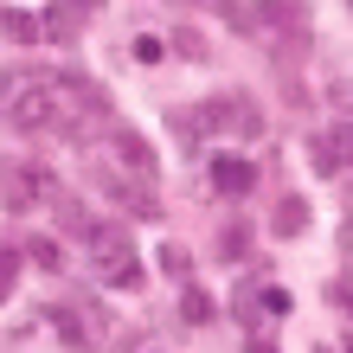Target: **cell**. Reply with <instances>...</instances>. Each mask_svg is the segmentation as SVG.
Returning a JSON list of instances; mask_svg holds the SVG:
<instances>
[{
    "mask_svg": "<svg viewBox=\"0 0 353 353\" xmlns=\"http://www.w3.org/2000/svg\"><path fill=\"white\" fill-rule=\"evenodd\" d=\"M219 251H225V257L238 263L244 251H251V225H244V219H232V225H225V232H219Z\"/></svg>",
    "mask_w": 353,
    "mask_h": 353,
    "instance_id": "obj_11",
    "label": "cell"
},
{
    "mask_svg": "<svg viewBox=\"0 0 353 353\" xmlns=\"http://www.w3.org/2000/svg\"><path fill=\"white\" fill-rule=\"evenodd\" d=\"M0 26H7V39H26V46H32V39H39V26H32V19H26V13H0Z\"/></svg>",
    "mask_w": 353,
    "mask_h": 353,
    "instance_id": "obj_17",
    "label": "cell"
},
{
    "mask_svg": "<svg viewBox=\"0 0 353 353\" xmlns=\"http://www.w3.org/2000/svg\"><path fill=\"white\" fill-rule=\"evenodd\" d=\"M315 353H334V347H315Z\"/></svg>",
    "mask_w": 353,
    "mask_h": 353,
    "instance_id": "obj_21",
    "label": "cell"
},
{
    "mask_svg": "<svg viewBox=\"0 0 353 353\" xmlns=\"http://www.w3.org/2000/svg\"><path fill=\"white\" fill-rule=\"evenodd\" d=\"M52 199V174L39 168V161H13V168H0V205L7 212H26V205Z\"/></svg>",
    "mask_w": 353,
    "mask_h": 353,
    "instance_id": "obj_3",
    "label": "cell"
},
{
    "mask_svg": "<svg viewBox=\"0 0 353 353\" xmlns=\"http://www.w3.org/2000/svg\"><path fill=\"white\" fill-rule=\"evenodd\" d=\"M251 353H276V347H270V341H251Z\"/></svg>",
    "mask_w": 353,
    "mask_h": 353,
    "instance_id": "obj_20",
    "label": "cell"
},
{
    "mask_svg": "<svg viewBox=\"0 0 353 353\" xmlns=\"http://www.w3.org/2000/svg\"><path fill=\"white\" fill-rule=\"evenodd\" d=\"M180 315H186V327H205V321H212V296L186 283V296H180Z\"/></svg>",
    "mask_w": 353,
    "mask_h": 353,
    "instance_id": "obj_10",
    "label": "cell"
},
{
    "mask_svg": "<svg viewBox=\"0 0 353 353\" xmlns=\"http://www.w3.org/2000/svg\"><path fill=\"white\" fill-rule=\"evenodd\" d=\"M26 257H32L39 270H58V263H65V257H58V244H52V238H32V244H26Z\"/></svg>",
    "mask_w": 353,
    "mask_h": 353,
    "instance_id": "obj_16",
    "label": "cell"
},
{
    "mask_svg": "<svg viewBox=\"0 0 353 353\" xmlns=\"http://www.w3.org/2000/svg\"><path fill=\"white\" fill-rule=\"evenodd\" d=\"M212 186H219L225 199H244V193L257 186V168H251L244 154H219V161H212Z\"/></svg>",
    "mask_w": 353,
    "mask_h": 353,
    "instance_id": "obj_4",
    "label": "cell"
},
{
    "mask_svg": "<svg viewBox=\"0 0 353 353\" xmlns=\"http://www.w3.org/2000/svg\"><path fill=\"white\" fill-rule=\"evenodd\" d=\"M199 129L205 135H244V141H251V135H263V110L244 90H225V97L199 103Z\"/></svg>",
    "mask_w": 353,
    "mask_h": 353,
    "instance_id": "obj_2",
    "label": "cell"
},
{
    "mask_svg": "<svg viewBox=\"0 0 353 353\" xmlns=\"http://www.w3.org/2000/svg\"><path fill=\"white\" fill-rule=\"evenodd\" d=\"M39 71H46V65H7V71H0V110H13V97L26 90Z\"/></svg>",
    "mask_w": 353,
    "mask_h": 353,
    "instance_id": "obj_8",
    "label": "cell"
},
{
    "mask_svg": "<svg viewBox=\"0 0 353 353\" xmlns=\"http://www.w3.org/2000/svg\"><path fill=\"white\" fill-rule=\"evenodd\" d=\"M347 7H353V0H347Z\"/></svg>",
    "mask_w": 353,
    "mask_h": 353,
    "instance_id": "obj_22",
    "label": "cell"
},
{
    "mask_svg": "<svg viewBox=\"0 0 353 353\" xmlns=\"http://www.w3.org/2000/svg\"><path fill=\"white\" fill-rule=\"evenodd\" d=\"M161 270H168L174 283H186V276H193V257H186L180 244H168V251H161Z\"/></svg>",
    "mask_w": 353,
    "mask_h": 353,
    "instance_id": "obj_15",
    "label": "cell"
},
{
    "mask_svg": "<svg viewBox=\"0 0 353 353\" xmlns=\"http://www.w3.org/2000/svg\"><path fill=\"white\" fill-rule=\"evenodd\" d=\"M129 52H135V65H161V58H168V46H161L154 32H135V46H129Z\"/></svg>",
    "mask_w": 353,
    "mask_h": 353,
    "instance_id": "obj_13",
    "label": "cell"
},
{
    "mask_svg": "<svg viewBox=\"0 0 353 353\" xmlns=\"http://www.w3.org/2000/svg\"><path fill=\"white\" fill-rule=\"evenodd\" d=\"M270 232H276V238H302L308 232V199L302 193H283L276 212H270Z\"/></svg>",
    "mask_w": 353,
    "mask_h": 353,
    "instance_id": "obj_5",
    "label": "cell"
},
{
    "mask_svg": "<svg viewBox=\"0 0 353 353\" xmlns=\"http://www.w3.org/2000/svg\"><path fill=\"white\" fill-rule=\"evenodd\" d=\"M71 32H77V13H71V7H58V13L46 19V39H71Z\"/></svg>",
    "mask_w": 353,
    "mask_h": 353,
    "instance_id": "obj_18",
    "label": "cell"
},
{
    "mask_svg": "<svg viewBox=\"0 0 353 353\" xmlns=\"http://www.w3.org/2000/svg\"><path fill=\"white\" fill-rule=\"evenodd\" d=\"M58 225H65V232H77V238H90V212H84V205H77V199H65V212H58Z\"/></svg>",
    "mask_w": 353,
    "mask_h": 353,
    "instance_id": "obj_14",
    "label": "cell"
},
{
    "mask_svg": "<svg viewBox=\"0 0 353 353\" xmlns=\"http://www.w3.org/2000/svg\"><path fill=\"white\" fill-rule=\"evenodd\" d=\"M90 263L110 289H141V263H135V244H129V225H90Z\"/></svg>",
    "mask_w": 353,
    "mask_h": 353,
    "instance_id": "obj_1",
    "label": "cell"
},
{
    "mask_svg": "<svg viewBox=\"0 0 353 353\" xmlns=\"http://www.w3.org/2000/svg\"><path fill=\"white\" fill-rule=\"evenodd\" d=\"M174 52L186 58V65H205V58H212V52H205V39H199L193 26H180V32H174Z\"/></svg>",
    "mask_w": 353,
    "mask_h": 353,
    "instance_id": "obj_12",
    "label": "cell"
},
{
    "mask_svg": "<svg viewBox=\"0 0 353 353\" xmlns=\"http://www.w3.org/2000/svg\"><path fill=\"white\" fill-rule=\"evenodd\" d=\"M251 19H263V26H289V32H308V7H302V0H257Z\"/></svg>",
    "mask_w": 353,
    "mask_h": 353,
    "instance_id": "obj_6",
    "label": "cell"
},
{
    "mask_svg": "<svg viewBox=\"0 0 353 353\" xmlns=\"http://www.w3.org/2000/svg\"><path fill=\"white\" fill-rule=\"evenodd\" d=\"M13 276H19V251H0V302H7V289H13Z\"/></svg>",
    "mask_w": 353,
    "mask_h": 353,
    "instance_id": "obj_19",
    "label": "cell"
},
{
    "mask_svg": "<svg viewBox=\"0 0 353 353\" xmlns=\"http://www.w3.org/2000/svg\"><path fill=\"white\" fill-rule=\"evenodd\" d=\"M116 161H122V168H135L141 180L154 174V148H148V141H141L135 129H116Z\"/></svg>",
    "mask_w": 353,
    "mask_h": 353,
    "instance_id": "obj_7",
    "label": "cell"
},
{
    "mask_svg": "<svg viewBox=\"0 0 353 353\" xmlns=\"http://www.w3.org/2000/svg\"><path fill=\"white\" fill-rule=\"evenodd\" d=\"M321 148L334 154V168H353V122H334V129L321 135Z\"/></svg>",
    "mask_w": 353,
    "mask_h": 353,
    "instance_id": "obj_9",
    "label": "cell"
}]
</instances>
